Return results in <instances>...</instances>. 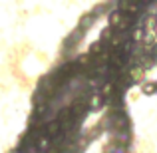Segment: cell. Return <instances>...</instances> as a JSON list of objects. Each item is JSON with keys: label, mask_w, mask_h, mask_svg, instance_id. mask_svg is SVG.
Segmentation results:
<instances>
[{"label": "cell", "mask_w": 157, "mask_h": 153, "mask_svg": "<svg viewBox=\"0 0 157 153\" xmlns=\"http://www.w3.org/2000/svg\"><path fill=\"white\" fill-rule=\"evenodd\" d=\"M70 109H72V113H74V117L80 121V119H84L86 117V113H88V100H84V98H76L74 100V103L70 105Z\"/></svg>", "instance_id": "cell-1"}, {"label": "cell", "mask_w": 157, "mask_h": 153, "mask_svg": "<svg viewBox=\"0 0 157 153\" xmlns=\"http://www.w3.org/2000/svg\"><path fill=\"white\" fill-rule=\"evenodd\" d=\"M104 103H107V101H105V98L101 96L100 92H92L88 96V107H90V111L101 109V107H104Z\"/></svg>", "instance_id": "cell-2"}, {"label": "cell", "mask_w": 157, "mask_h": 153, "mask_svg": "<svg viewBox=\"0 0 157 153\" xmlns=\"http://www.w3.org/2000/svg\"><path fill=\"white\" fill-rule=\"evenodd\" d=\"M44 133H46V137H48V139L58 137V135L62 133V125H60V121H58V119L46 121V123H44Z\"/></svg>", "instance_id": "cell-3"}, {"label": "cell", "mask_w": 157, "mask_h": 153, "mask_svg": "<svg viewBox=\"0 0 157 153\" xmlns=\"http://www.w3.org/2000/svg\"><path fill=\"white\" fill-rule=\"evenodd\" d=\"M123 18H125V14H123L121 10H113V12L109 14V18H107V20H109V28L117 30V28H119V24L123 22Z\"/></svg>", "instance_id": "cell-4"}, {"label": "cell", "mask_w": 157, "mask_h": 153, "mask_svg": "<svg viewBox=\"0 0 157 153\" xmlns=\"http://www.w3.org/2000/svg\"><path fill=\"white\" fill-rule=\"evenodd\" d=\"M143 78H145V70H143L141 66L131 68V80H133V84H145L147 80H143Z\"/></svg>", "instance_id": "cell-5"}, {"label": "cell", "mask_w": 157, "mask_h": 153, "mask_svg": "<svg viewBox=\"0 0 157 153\" xmlns=\"http://www.w3.org/2000/svg\"><path fill=\"white\" fill-rule=\"evenodd\" d=\"M104 48H105V44H101L100 40H98V42H94L92 46H90V52L88 54H90V56H94V58H96V56L100 58V56H104V54H105Z\"/></svg>", "instance_id": "cell-6"}, {"label": "cell", "mask_w": 157, "mask_h": 153, "mask_svg": "<svg viewBox=\"0 0 157 153\" xmlns=\"http://www.w3.org/2000/svg\"><path fill=\"white\" fill-rule=\"evenodd\" d=\"M155 92H157V82L147 80L145 84H141V94H145V96H153Z\"/></svg>", "instance_id": "cell-7"}, {"label": "cell", "mask_w": 157, "mask_h": 153, "mask_svg": "<svg viewBox=\"0 0 157 153\" xmlns=\"http://www.w3.org/2000/svg\"><path fill=\"white\" fill-rule=\"evenodd\" d=\"M131 32H133V34H131V40H133L135 44H139V42L143 44V38H145V30H143V28H133Z\"/></svg>", "instance_id": "cell-8"}, {"label": "cell", "mask_w": 157, "mask_h": 153, "mask_svg": "<svg viewBox=\"0 0 157 153\" xmlns=\"http://www.w3.org/2000/svg\"><path fill=\"white\" fill-rule=\"evenodd\" d=\"M92 22H94V16L86 14L84 20H80V26H82V28H90V26H92Z\"/></svg>", "instance_id": "cell-9"}, {"label": "cell", "mask_w": 157, "mask_h": 153, "mask_svg": "<svg viewBox=\"0 0 157 153\" xmlns=\"http://www.w3.org/2000/svg\"><path fill=\"white\" fill-rule=\"evenodd\" d=\"M153 32H155V36H157V24H155V28H153Z\"/></svg>", "instance_id": "cell-10"}]
</instances>
